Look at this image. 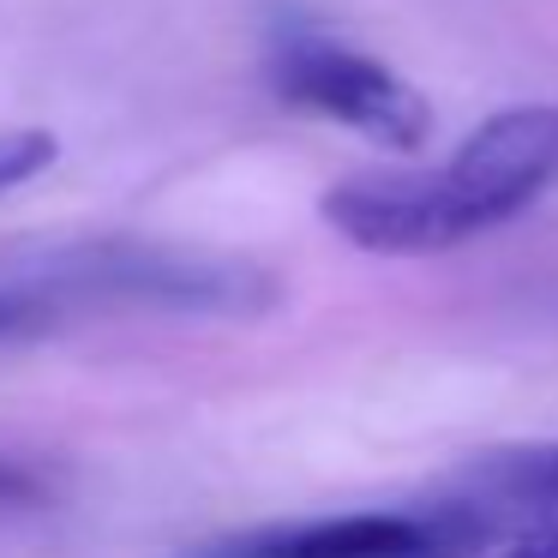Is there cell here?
<instances>
[{
	"label": "cell",
	"mask_w": 558,
	"mask_h": 558,
	"mask_svg": "<svg viewBox=\"0 0 558 558\" xmlns=\"http://www.w3.org/2000/svg\"><path fill=\"white\" fill-rule=\"evenodd\" d=\"M558 186V109L529 102L481 121L445 162L349 174L325 193V222L378 258H426L505 229Z\"/></svg>",
	"instance_id": "cell-1"
},
{
	"label": "cell",
	"mask_w": 558,
	"mask_h": 558,
	"mask_svg": "<svg viewBox=\"0 0 558 558\" xmlns=\"http://www.w3.org/2000/svg\"><path fill=\"white\" fill-rule=\"evenodd\" d=\"M31 301L54 313L73 306H145V313H217V318H253L277 301L270 270L241 258H205L181 246H145V241H90L73 253L31 265L13 277Z\"/></svg>",
	"instance_id": "cell-2"
},
{
	"label": "cell",
	"mask_w": 558,
	"mask_h": 558,
	"mask_svg": "<svg viewBox=\"0 0 558 558\" xmlns=\"http://www.w3.org/2000/svg\"><path fill=\"white\" fill-rule=\"evenodd\" d=\"M270 85L289 109L337 121L385 150H421L433 138V102L385 61L337 37H282L270 54Z\"/></svg>",
	"instance_id": "cell-3"
},
{
	"label": "cell",
	"mask_w": 558,
	"mask_h": 558,
	"mask_svg": "<svg viewBox=\"0 0 558 558\" xmlns=\"http://www.w3.org/2000/svg\"><path fill=\"white\" fill-rule=\"evenodd\" d=\"M481 553H493V546L426 493L414 505H385V510L265 522V529L198 546L193 558H481Z\"/></svg>",
	"instance_id": "cell-4"
},
{
	"label": "cell",
	"mask_w": 558,
	"mask_h": 558,
	"mask_svg": "<svg viewBox=\"0 0 558 558\" xmlns=\"http://www.w3.org/2000/svg\"><path fill=\"white\" fill-rule=\"evenodd\" d=\"M433 498L462 517L486 546H510L522 534L558 522V438L553 445H505L469 457L433 486Z\"/></svg>",
	"instance_id": "cell-5"
},
{
	"label": "cell",
	"mask_w": 558,
	"mask_h": 558,
	"mask_svg": "<svg viewBox=\"0 0 558 558\" xmlns=\"http://www.w3.org/2000/svg\"><path fill=\"white\" fill-rule=\"evenodd\" d=\"M54 157H61V145H54V133H43V126H13V133H0V193L37 181Z\"/></svg>",
	"instance_id": "cell-6"
},
{
	"label": "cell",
	"mask_w": 558,
	"mask_h": 558,
	"mask_svg": "<svg viewBox=\"0 0 558 558\" xmlns=\"http://www.w3.org/2000/svg\"><path fill=\"white\" fill-rule=\"evenodd\" d=\"M49 498V474L37 462H19V457H0V510H19V505H43Z\"/></svg>",
	"instance_id": "cell-7"
},
{
	"label": "cell",
	"mask_w": 558,
	"mask_h": 558,
	"mask_svg": "<svg viewBox=\"0 0 558 558\" xmlns=\"http://www.w3.org/2000/svg\"><path fill=\"white\" fill-rule=\"evenodd\" d=\"M37 325H49V306L31 301L13 282H0V337H25V330H37Z\"/></svg>",
	"instance_id": "cell-8"
},
{
	"label": "cell",
	"mask_w": 558,
	"mask_h": 558,
	"mask_svg": "<svg viewBox=\"0 0 558 558\" xmlns=\"http://www.w3.org/2000/svg\"><path fill=\"white\" fill-rule=\"evenodd\" d=\"M493 558H558V522H546V529H534V534H522V541L498 546Z\"/></svg>",
	"instance_id": "cell-9"
}]
</instances>
